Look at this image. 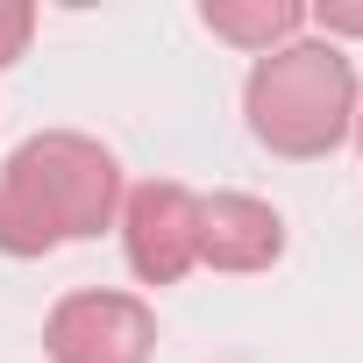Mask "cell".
Here are the masks:
<instances>
[{"instance_id": "6da1fadb", "label": "cell", "mask_w": 363, "mask_h": 363, "mask_svg": "<svg viewBox=\"0 0 363 363\" xmlns=\"http://www.w3.org/2000/svg\"><path fill=\"white\" fill-rule=\"evenodd\" d=\"M121 221V164L79 128H43L0 164V257H50Z\"/></svg>"}, {"instance_id": "7a4b0ae2", "label": "cell", "mask_w": 363, "mask_h": 363, "mask_svg": "<svg viewBox=\"0 0 363 363\" xmlns=\"http://www.w3.org/2000/svg\"><path fill=\"white\" fill-rule=\"evenodd\" d=\"M242 114L271 157L313 164V157L342 150V135L356 128V72L335 43H285L250 65Z\"/></svg>"}, {"instance_id": "3957f363", "label": "cell", "mask_w": 363, "mask_h": 363, "mask_svg": "<svg viewBox=\"0 0 363 363\" xmlns=\"http://www.w3.org/2000/svg\"><path fill=\"white\" fill-rule=\"evenodd\" d=\"M43 356L50 363H150L157 356V313L135 292H65L43 320Z\"/></svg>"}, {"instance_id": "277c9868", "label": "cell", "mask_w": 363, "mask_h": 363, "mask_svg": "<svg viewBox=\"0 0 363 363\" xmlns=\"http://www.w3.org/2000/svg\"><path fill=\"white\" fill-rule=\"evenodd\" d=\"M121 250L143 285H178L200 264V193L178 178H150L121 193Z\"/></svg>"}, {"instance_id": "5b68a950", "label": "cell", "mask_w": 363, "mask_h": 363, "mask_svg": "<svg viewBox=\"0 0 363 363\" xmlns=\"http://www.w3.org/2000/svg\"><path fill=\"white\" fill-rule=\"evenodd\" d=\"M285 257V214L257 193H207L200 200V264L214 271H271Z\"/></svg>"}, {"instance_id": "8992f818", "label": "cell", "mask_w": 363, "mask_h": 363, "mask_svg": "<svg viewBox=\"0 0 363 363\" xmlns=\"http://www.w3.org/2000/svg\"><path fill=\"white\" fill-rule=\"evenodd\" d=\"M200 22H207L221 43H235V50H250V57H271V50L299 43L306 8H299V0H207Z\"/></svg>"}, {"instance_id": "52a82bcc", "label": "cell", "mask_w": 363, "mask_h": 363, "mask_svg": "<svg viewBox=\"0 0 363 363\" xmlns=\"http://www.w3.org/2000/svg\"><path fill=\"white\" fill-rule=\"evenodd\" d=\"M29 36H36V8L29 0H0V72L29 50Z\"/></svg>"}, {"instance_id": "ba28073f", "label": "cell", "mask_w": 363, "mask_h": 363, "mask_svg": "<svg viewBox=\"0 0 363 363\" xmlns=\"http://www.w3.org/2000/svg\"><path fill=\"white\" fill-rule=\"evenodd\" d=\"M306 22H320L328 36H363V0H320Z\"/></svg>"}, {"instance_id": "9c48e42d", "label": "cell", "mask_w": 363, "mask_h": 363, "mask_svg": "<svg viewBox=\"0 0 363 363\" xmlns=\"http://www.w3.org/2000/svg\"><path fill=\"white\" fill-rule=\"evenodd\" d=\"M356 143H363V107H356Z\"/></svg>"}]
</instances>
